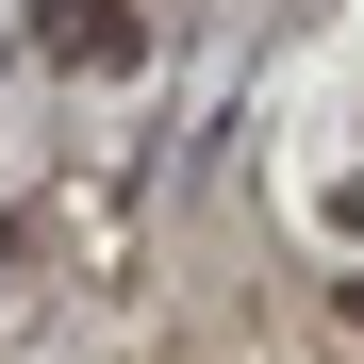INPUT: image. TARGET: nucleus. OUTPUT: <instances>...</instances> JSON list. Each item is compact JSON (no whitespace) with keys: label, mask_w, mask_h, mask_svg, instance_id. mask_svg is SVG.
I'll return each mask as SVG.
<instances>
[{"label":"nucleus","mask_w":364,"mask_h":364,"mask_svg":"<svg viewBox=\"0 0 364 364\" xmlns=\"http://www.w3.org/2000/svg\"><path fill=\"white\" fill-rule=\"evenodd\" d=\"M50 50H83V67H116V50H133V17H100V0H50Z\"/></svg>","instance_id":"obj_1"}]
</instances>
